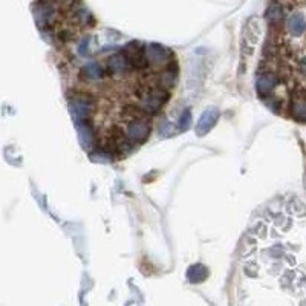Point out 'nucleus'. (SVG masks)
Instances as JSON below:
<instances>
[{
	"instance_id": "nucleus-1",
	"label": "nucleus",
	"mask_w": 306,
	"mask_h": 306,
	"mask_svg": "<svg viewBox=\"0 0 306 306\" xmlns=\"http://www.w3.org/2000/svg\"><path fill=\"white\" fill-rule=\"evenodd\" d=\"M288 29L294 35H302L306 29V18L302 12H296L288 20Z\"/></svg>"
},
{
	"instance_id": "nucleus-2",
	"label": "nucleus",
	"mask_w": 306,
	"mask_h": 306,
	"mask_svg": "<svg viewBox=\"0 0 306 306\" xmlns=\"http://www.w3.org/2000/svg\"><path fill=\"white\" fill-rule=\"evenodd\" d=\"M293 113L297 119L306 121V98H299L293 106Z\"/></svg>"
},
{
	"instance_id": "nucleus-3",
	"label": "nucleus",
	"mask_w": 306,
	"mask_h": 306,
	"mask_svg": "<svg viewBox=\"0 0 306 306\" xmlns=\"http://www.w3.org/2000/svg\"><path fill=\"white\" fill-rule=\"evenodd\" d=\"M303 69L306 71V60H305V63H303Z\"/></svg>"
}]
</instances>
